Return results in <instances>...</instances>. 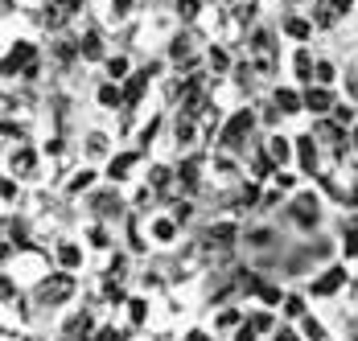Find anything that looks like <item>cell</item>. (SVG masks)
Instances as JSON below:
<instances>
[{
  "label": "cell",
  "instance_id": "5",
  "mask_svg": "<svg viewBox=\"0 0 358 341\" xmlns=\"http://www.w3.org/2000/svg\"><path fill=\"white\" fill-rule=\"evenodd\" d=\"M350 280H355V275H350V268H346V259H334V263H325L322 272L305 284V292H309V300H334V296L346 292Z\"/></svg>",
  "mask_w": 358,
  "mask_h": 341
},
{
  "label": "cell",
  "instance_id": "25",
  "mask_svg": "<svg viewBox=\"0 0 358 341\" xmlns=\"http://www.w3.org/2000/svg\"><path fill=\"white\" fill-rule=\"evenodd\" d=\"M243 242H248V251H272L280 235H276V226H268V222H259V226H248L243 231Z\"/></svg>",
  "mask_w": 358,
  "mask_h": 341
},
{
  "label": "cell",
  "instance_id": "15",
  "mask_svg": "<svg viewBox=\"0 0 358 341\" xmlns=\"http://www.w3.org/2000/svg\"><path fill=\"white\" fill-rule=\"evenodd\" d=\"M34 62H37V45L34 41H25V37H21V41H8V50H4V78H13L17 70L25 74Z\"/></svg>",
  "mask_w": 358,
  "mask_h": 341
},
{
  "label": "cell",
  "instance_id": "48",
  "mask_svg": "<svg viewBox=\"0 0 358 341\" xmlns=\"http://www.w3.org/2000/svg\"><path fill=\"white\" fill-rule=\"evenodd\" d=\"M227 341H264V338H259V333H255L251 325H243L239 333H231V338H227Z\"/></svg>",
  "mask_w": 358,
  "mask_h": 341
},
{
  "label": "cell",
  "instance_id": "26",
  "mask_svg": "<svg viewBox=\"0 0 358 341\" xmlns=\"http://www.w3.org/2000/svg\"><path fill=\"white\" fill-rule=\"evenodd\" d=\"M280 34L292 37L296 45H305L309 37H313V17H301V13H288L285 21H280Z\"/></svg>",
  "mask_w": 358,
  "mask_h": 341
},
{
  "label": "cell",
  "instance_id": "6",
  "mask_svg": "<svg viewBox=\"0 0 358 341\" xmlns=\"http://www.w3.org/2000/svg\"><path fill=\"white\" fill-rule=\"evenodd\" d=\"M4 173L17 177V181H37V173H41V152H37L34 144H13V148L4 152Z\"/></svg>",
  "mask_w": 358,
  "mask_h": 341
},
{
  "label": "cell",
  "instance_id": "51",
  "mask_svg": "<svg viewBox=\"0 0 358 341\" xmlns=\"http://www.w3.org/2000/svg\"><path fill=\"white\" fill-rule=\"evenodd\" d=\"M350 157L358 161V128H350Z\"/></svg>",
  "mask_w": 358,
  "mask_h": 341
},
{
  "label": "cell",
  "instance_id": "47",
  "mask_svg": "<svg viewBox=\"0 0 358 341\" xmlns=\"http://www.w3.org/2000/svg\"><path fill=\"white\" fill-rule=\"evenodd\" d=\"M108 4H111V17H128L136 0H108Z\"/></svg>",
  "mask_w": 358,
  "mask_h": 341
},
{
  "label": "cell",
  "instance_id": "32",
  "mask_svg": "<svg viewBox=\"0 0 358 341\" xmlns=\"http://www.w3.org/2000/svg\"><path fill=\"white\" fill-rule=\"evenodd\" d=\"M313 62H317L313 50H309V45H296V54H292V70H296V78H301L305 87L313 82Z\"/></svg>",
  "mask_w": 358,
  "mask_h": 341
},
{
  "label": "cell",
  "instance_id": "17",
  "mask_svg": "<svg viewBox=\"0 0 358 341\" xmlns=\"http://www.w3.org/2000/svg\"><path fill=\"white\" fill-rule=\"evenodd\" d=\"M144 181L152 185L157 198H169V194L178 189V165H169V161H152L148 173H144Z\"/></svg>",
  "mask_w": 358,
  "mask_h": 341
},
{
  "label": "cell",
  "instance_id": "34",
  "mask_svg": "<svg viewBox=\"0 0 358 341\" xmlns=\"http://www.w3.org/2000/svg\"><path fill=\"white\" fill-rule=\"evenodd\" d=\"M17 202H21V181L4 173V181H0V205H4V214H13Z\"/></svg>",
  "mask_w": 358,
  "mask_h": 341
},
{
  "label": "cell",
  "instance_id": "18",
  "mask_svg": "<svg viewBox=\"0 0 358 341\" xmlns=\"http://www.w3.org/2000/svg\"><path fill=\"white\" fill-rule=\"evenodd\" d=\"M243 222L239 218H215L210 226H206V239H210V247H235V242H243Z\"/></svg>",
  "mask_w": 358,
  "mask_h": 341
},
{
  "label": "cell",
  "instance_id": "2",
  "mask_svg": "<svg viewBox=\"0 0 358 341\" xmlns=\"http://www.w3.org/2000/svg\"><path fill=\"white\" fill-rule=\"evenodd\" d=\"M34 292V305L37 308H50V312H66V308L74 305V296H78V275L71 272H54L45 275L37 288H29Z\"/></svg>",
  "mask_w": 358,
  "mask_h": 341
},
{
  "label": "cell",
  "instance_id": "38",
  "mask_svg": "<svg viewBox=\"0 0 358 341\" xmlns=\"http://www.w3.org/2000/svg\"><path fill=\"white\" fill-rule=\"evenodd\" d=\"M169 214L178 218L181 226H189V222H194V214H198V202H194V198H178V202L169 205Z\"/></svg>",
  "mask_w": 358,
  "mask_h": 341
},
{
  "label": "cell",
  "instance_id": "1",
  "mask_svg": "<svg viewBox=\"0 0 358 341\" xmlns=\"http://www.w3.org/2000/svg\"><path fill=\"white\" fill-rule=\"evenodd\" d=\"M285 218L301 231V235H313L317 226L325 222V198L313 189V185H301L285 205Z\"/></svg>",
  "mask_w": 358,
  "mask_h": 341
},
{
  "label": "cell",
  "instance_id": "28",
  "mask_svg": "<svg viewBox=\"0 0 358 341\" xmlns=\"http://www.w3.org/2000/svg\"><path fill=\"white\" fill-rule=\"evenodd\" d=\"M296 329H301V338H305V341H334V338H329V325H325L322 312L301 317V321H296Z\"/></svg>",
  "mask_w": 358,
  "mask_h": 341
},
{
  "label": "cell",
  "instance_id": "8",
  "mask_svg": "<svg viewBox=\"0 0 358 341\" xmlns=\"http://www.w3.org/2000/svg\"><path fill=\"white\" fill-rule=\"evenodd\" d=\"M251 128H255V111H248V107L231 111V119L218 128V148L222 152H239V144L251 136Z\"/></svg>",
  "mask_w": 358,
  "mask_h": 341
},
{
  "label": "cell",
  "instance_id": "39",
  "mask_svg": "<svg viewBox=\"0 0 358 341\" xmlns=\"http://www.w3.org/2000/svg\"><path fill=\"white\" fill-rule=\"evenodd\" d=\"M173 13H178V21L194 25V21L202 17V0H178V4H173Z\"/></svg>",
  "mask_w": 358,
  "mask_h": 341
},
{
  "label": "cell",
  "instance_id": "31",
  "mask_svg": "<svg viewBox=\"0 0 358 341\" xmlns=\"http://www.w3.org/2000/svg\"><path fill=\"white\" fill-rule=\"evenodd\" d=\"M78 50H83V62H108L103 58V37H99V29H87L83 41H78Z\"/></svg>",
  "mask_w": 358,
  "mask_h": 341
},
{
  "label": "cell",
  "instance_id": "21",
  "mask_svg": "<svg viewBox=\"0 0 358 341\" xmlns=\"http://www.w3.org/2000/svg\"><path fill=\"white\" fill-rule=\"evenodd\" d=\"M334 87H317V82H309L305 87V111H313V115H334Z\"/></svg>",
  "mask_w": 358,
  "mask_h": 341
},
{
  "label": "cell",
  "instance_id": "24",
  "mask_svg": "<svg viewBox=\"0 0 358 341\" xmlns=\"http://www.w3.org/2000/svg\"><path fill=\"white\" fill-rule=\"evenodd\" d=\"M296 165L301 173H317L322 169V148H317V136H296Z\"/></svg>",
  "mask_w": 358,
  "mask_h": 341
},
{
  "label": "cell",
  "instance_id": "29",
  "mask_svg": "<svg viewBox=\"0 0 358 341\" xmlns=\"http://www.w3.org/2000/svg\"><path fill=\"white\" fill-rule=\"evenodd\" d=\"M272 103H276L285 115H301V111H305V91H296V87H276Z\"/></svg>",
  "mask_w": 358,
  "mask_h": 341
},
{
  "label": "cell",
  "instance_id": "9",
  "mask_svg": "<svg viewBox=\"0 0 358 341\" xmlns=\"http://www.w3.org/2000/svg\"><path fill=\"white\" fill-rule=\"evenodd\" d=\"M206 173H210V181L222 185V189H231V185H243V181H248V169L239 165V157H235V152H222V148L206 161Z\"/></svg>",
  "mask_w": 358,
  "mask_h": 341
},
{
  "label": "cell",
  "instance_id": "11",
  "mask_svg": "<svg viewBox=\"0 0 358 341\" xmlns=\"http://www.w3.org/2000/svg\"><path fill=\"white\" fill-rule=\"evenodd\" d=\"M99 181H108V177L99 173V165H78V169L62 181V194H66V198H91V194L99 189Z\"/></svg>",
  "mask_w": 358,
  "mask_h": 341
},
{
  "label": "cell",
  "instance_id": "14",
  "mask_svg": "<svg viewBox=\"0 0 358 341\" xmlns=\"http://www.w3.org/2000/svg\"><path fill=\"white\" fill-rule=\"evenodd\" d=\"M148 321H152V296H148V292H132V296L124 300V329L136 333Z\"/></svg>",
  "mask_w": 358,
  "mask_h": 341
},
{
  "label": "cell",
  "instance_id": "49",
  "mask_svg": "<svg viewBox=\"0 0 358 341\" xmlns=\"http://www.w3.org/2000/svg\"><path fill=\"white\" fill-rule=\"evenodd\" d=\"M346 95H350V99H358V70H350V74H346Z\"/></svg>",
  "mask_w": 358,
  "mask_h": 341
},
{
  "label": "cell",
  "instance_id": "45",
  "mask_svg": "<svg viewBox=\"0 0 358 341\" xmlns=\"http://www.w3.org/2000/svg\"><path fill=\"white\" fill-rule=\"evenodd\" d=\"M342 341H358V312H346V321H342Z\"/></svg>",
  "mask_w": 358,
  "mask_h": 341
},
{
  "label": "cell",
  "instance_id": "33",
  "mask_svg": "<svg viewBox=\"0 0 358 341\" xmlns=\"http://www.w3.org/2000/svg\"><path fill=\"white\" fill-rule=\"evenodd\" d=\"M95 99H99V107H108V111H115V107H128V99H124V87H120V82H103V87L95 91Z\"/></svg>",
  "mask_w": 358,
  "mask_h": 341
},
{
  "label": "cell",
  "instance_id": "3",
  "mask_svg": "<svg viewBox=\"0 0 358 341\" xmlns=\"http://www.w3.org/2000/svg\"><path fill=\"white\" fill-rule=\"evenodd\" d=\"M141 231H144V242L152 251H173V247H181V235H185V226H181L169 210H148V214H141Z\"/></svg>",
  "mask_w": 358,
  "mask_h": 341
},
{
  "label": "cell",
  "instance_id": "19",
  "mask_svg": "<svg viewBox=\"0 0 358 341\" xmlns=\"http://www.w3.org/2000/svg\"><path fill=\"white\" fill-rule=\"evenodd\" d=\"M83 157H87V165H108L111 157V136L108 132H87V140H83Z\"/></svg>",
  "mask_w": 358,
  "mask_h": 341
},
{
  "label": "cell",
  "instance_id": "36",
  "mask_svg": "<svg viewBox=\"0 0 358 341\" xmlns=\"http://www.w3.org/2000/svg\"><path fill=\"white\" fill-rule=\"evenodd\" d=\"M169 62H173V66H181V62L194 66V41H189V37H173V41H169Z\"/></svg>",
  "mask_w": 358,
  "mask_h": 341
},
{
  "label": "cell",
  "instance_id": "30",
  "mask_svg": "<svg viewBox=\"0 0 358 341\" xmlns=\"http://www.w3.org/2000/svg\"><path fill=\"white\" fill-rule=\"evenodd\" d=\"M301 177H305L301 169H276V173H272V181H268V185H276V189H280L285 198H292V194H296V189L305 185Z\"/></svg>",
  "mask_w": 358,
  "mask_h": 341
},
{
  "label": "cell",
  "instance_id": "13",
  "mask_svg": "<svg viewBox=\"0 0 358 341\" xmlns=\"http://www.w3.org/2000/svg\"><path fill=\"white\" fill-rule=\"evenodd\" d=\"M264 157H268L276 169H292V165H296V140L285 136V132H272V136L264 140Z\"/></svg>",
  "mask_w": 358,
  "mask_h": 341
},
{
  "label": "cell",
  "instance_id": "4",
  "mask_svg": "<svg viewBox=\"0 0 358 341\" xmlns=\"http://www.w3.org/2000/svg\"><path fill=\"white\" fill-rule=\"evenodd\" d=\"M50 259H54V268L58 272H87V263H91V247L83 239H74V235H54L50 239Z\"/></svg>",
  "mask_w": 358,
  "mask_h": 341
},
{
  "label": "cell",
  "instance_id": "7",
  "mask_svg": "<svg viewBox=\"0 0 358 341\" xmlns=\"http://www.w3.org/2000/svg\"><path fill=\"white\" fill-rule=\"evenodd\" d=\"M248 312H251V305H243V300H231V305H218V308H210V317H206V325L215 329V338H231V333H239L243 325H248Z\"/></svg>",
  "mask_w": 358,
  "mask_h": 341
},
{
  "label": "cell",
  "instance_id": "10",
  "mask_svg": "<svg viewBox=\"0 0 358 341\" xmlns=\"http://www.w3.org/2000/svg\"><path fill=\"white\" fill-rule=\"evenodd\" d=\"M78 239L87 242L95 255H111V251H120V239H115V226L111 222H99V218H87L83 222V235Z\"/></svg>",
  "mask_w": 358,
  "mask_h": 341
},
{
  "label": "cell",
  "instance_id": "46",
  "mask_svg": "<svg viewBox=\"0 0 358 341\" xmlns=\"http://www.w3.org/2000/svg\"><path fill=\"white\" fill-rule=\"evenodd\" d=\"M235 17L239 21H251L255 17V0H235Z\"/></svg>",
  "mask_w": 358,
  "mask_h": 341
},
{
  "label": "cell",
  "instance_id": "40",
  "mask_svg": "<svg viewBox=\"0 0 358 341\" xmlns=\"http://www.w3.org/2000/svg\"><path fill=\"white\" fill-rule=\"evenodd\" d=\"M309 17H313V25H322V29H334V21H338V8H334L329 0H322V4H317Z\"/></svg>",
  "mask_w": 358,
  "mask_h": 341
},
{
  "label": "cell",
  "instance_id": "37",
  "mask_svg": "<svg viewBox=\"0 0 358 341\" xmlns=\"http://www.w3.org/2000/svg\"><path fill=\"white\" fill-rule=\"evenodd\" d=\"M313 82H317V87H334V82H338V62H334V58H317V62H313Z\"/></svg>",
  "mask_w": 358,
  "mask_h": 341
},
{
  "label": "cell",
  "instance_id": "35",
  "mask_svg": "<svg viewBox=\"0 0 358 341\" xmlns=\"http://www.w3.org/2000/svg\"><path fill=\"white\" fill-rule=\"evenodd\" d=\"M103 70H108V82H128L132 78V62L124 54H111L108 62H103Z\"/></svg>",
  "mask_w": 358,
  "mask_h": 341
},
{
  "label": "cell",
  "instance_id": "50",
  "mask_svg": "<svg viewBox=\"0 0 358 341\" xmlns=\"http://www.w3.org/2000/svg\"><path fill=\"white\" fill-rule=\"evenodd\" d=\"M329 4H334L338 13H350V8H355V0H329Z\"/></svg>",
  "mask_w": 358,
  "mask_h": 341
},
{
  "label": "cell",
  "instance_id": "52",
  "mask_svg": "<svg viewBox=\"0 0 358 341\" xmlns=\"http://www.w3.org/2000/svg\"><path fill=\"white\" fill-rule=\"evenodd\" d=\"M144 341H165V338H144Z\"/></svg>",
  "mask_w": 358,
  "mask_h": 341
},
{
  "label": "cell",
  "instance_id": "42",
  "mask_svg": "<svg viewBox=\"0 0 358 341\" xmlns=\"http://www.w3.org/2000/svg\"><path fill=\"white\" fill-rule=\"evenodd\" d=\"M206 62H210V70L227 74V70H231V54H227L222 45H210V50H206Z\"/></svg>",
  "mask_w": 358,
  "mask_h": 341
},
{
  "label": "cell",
  "instance_id": "27",
  "mask_svg": "<svg viewBox=\"0 0 358 341\" xmlns=\"http://www.w3.org/2000/svg\"><path fill=\"white\" fill-rule=\"evenodd\" d=\"M152 74H157V66H152V70H132V78L124 82V99H128V107H136V103L144 99V91H148V82H152Z\"/></svg>",
  "mask_w": 358,
  "mask_h": 341
},
{
  "label": "cell",
  "instance_id": "16",
  "mask_svg": "<svg viewBox=\"0 0 358 341\" xmlns=\"http://www.w3.org/2000/svg\"><path fill=\"white\" fill-rule=\"evenodd\" d=\"M136 169H141V152H115L103 165V177H108V185H128V181H136L132 177Z\"/></svg>",
  "mask_w": 358,
  "mask_h": 341
},
{
  "label": "cell",
  "instance_id": "23",
  "mask_svg": "<svg viewBox=\"0 0 358 341\" xmlns=\"http://www.w3.org/2000/svg\"><path fill=\"white\" fill-rule=\"evenodd\" d=\"M248 325L259 333V338L268 341L276 329H280V312L276 308H264V305H251V312H248Z\"/></svg>",
  "mask_w": 358,
  "mask_h": 341
},
{
  "label": "cell",
  "instance_id": "20",
  "mask_svg": "<svg viewBox=\"0 0 358 341\" xmlns=\"http://www.w3.org/2000/svg\"><path fill=\"white\" fill-rule=\"evenodd\" d=\"M309 312H313V308H309V292H305V288H301V292H296V288H288L285 300H280V321L296 325V321H301V317H309Z\"/></svg>",
  "mask_w": 358,
  "mask_h": 341
},
{
  "label": "cell",
  "instance_id": "43",
  "mask_svg": "<svg viewBox=\"0 0 358 341\" xmlns=\"http://www.w3.org/2000/svg\"><path fill=\"white\" fill-rule=\"evenodd\" d=\"M178 341H215V329H210V325H189Z\"/></svg>",
  "mask_w": 358,
  "mask_h": 341
},
{
  "label": "cell",
  "instance_id": "44",
  "mask_svg": "<svg viewBox=\"0 0 358 341\" xmlns=\"http://www.w3.org/2000/svg\"><path fill=\"white\" fill-rule=\"evenodd\" d=\"M268 341H305V338H301V329H296V325H288V321H280V329H276V333H272Z\"/></svg>",
  "mask_w": 358,
  "mask_h": 341
},
{
  "label": "cell",
  "instance_id": "12",
  "mask_svg": "<svg viewBox=\"0 0 358 341\" xmlns=\"http://www.w3.org/2000/svg\"><path fill=\"white\" fill-rule=\"evenodd\" d=\"M248 58H251V70H259V74H276V50H272V34H268V29H255V34H251Z\"/></svg>",
  "mask_w": 358,
  "mask_h": 341
},
{
  "label": "cell",
  "instance_id": "22",
  "mask_svg": "<svg viewBox=\"0 0 358 341\" xmlns=\"http://www.w3.org/2000/svg\"><path fill=\"white\" fill-rule=\"evenodd\" d=\"M198 115H185L178 111V119H173V144H178L181 152H194V144H198Z\"/></svg>",
  "mask_w": 358,
  "mask_h": 341
},
{
  "label": "cell",
  "instance_id": "41",
  "mask_svg": "<svg viewBox=\"0 0 358 341\" xmlns=\"http://www.w3.org/2000/svg\"><path fill=\"white\" fill-rule=\"evenodd\" d=\"M124 338H128V329H124V325H115V321H103V325L95 329V338H91V341H124Z\"/></svg>",
  "mask_w": 358,
  "mask_h": 341
}]
</instances>
